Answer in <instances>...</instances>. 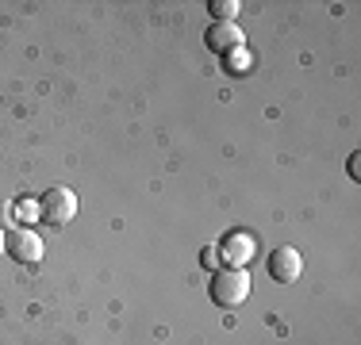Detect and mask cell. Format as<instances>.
Wrapping results in <instances>:
<instances>
[{"instance_id": "cell-1", "label": "cell", "mask_w": 361, "mask_h": 345, "mask_svg": "<svg viewBox=\"0 0 361 345\" xmlns=\"http://www.w3.org/2000/svg\"><path fill=\"white\" fill-rule=\"evenodd\" d=\"M246 296H250V272L246 269H223L212 276V303L216 307H243Z\"/></svg>"}, {"instance_id": "cell-2", "label": "cell", "mask_w": 361, "mask_h": 345, "mask_svg": "<svg viewBox=\"0 0 361 345\" xmlns=\"http://www.w3.org/2000/svg\"><path fill=\"white\" fill-rule=\"evenodd\" d=\"M39 219L50 222V227H66V222L77 219V196L70 192V188H47L39 200Z\"/></svg>"}, {"instance_id": "cell-3", "label": "cell", "mask_w": 361, "mask_h": 345, "mask_svg": "<svg viewBox=\"0 0 361 345\" xmlns=\"http://www.w3.org/2000/svg\"><path fill=\"white\" fill-rule=\"evenodd\" d=\"M4 253L20 265H39L42 261V238L27 227H16L4 234Z\"/></svg>"}, {"instance_id": "cell-4", "label": "cell", "mask_w": 361, "mask_h": 345, "mask_svg": "<svg viewBox=\"0 0 361 345\" xmlns=\"http://www.w3.org/2000/svg\"><path fill=\"white\" fill-rule=\"evenodd\" d=\"M265 272H269L277 284H296L300 272H304V257H300L292 246H277L269 253V261H265Z\"/></svg>"}, {"instance_id": "cell-5", "label": "cell", "mask_w": 361, "mask_h": 345, "mask_svg": "<svg viewBox=\"0 0 361 345\" xmlns=\"http://www.w3.org/2000/svg\"><path fill=\"white\" fill-rule=\"evenodd\" d=\"M204 39H208V46L219 50V54H235V50H243V31H238L235 23H212Z\"/></svg>"}, {"instance_id": "cell-6", "label": "cell", "mask_w": 361, "mask_h": 345, "mask_svg": "<svg viewBox=\"0 0 361 345\" xmlns=\"http://www.w3.org/2000/svg\"><path fill=\"white\" fill-rule=\"evenodd\" d=\"M223 253H227V261L235 265V269H243V265H250V257H254V238L250 234H238V230H235V234L219 246V257Z\"/></svg>"}, {"instance_id": "cell-7", "label": "cell", "mask_w": 361, "mask_h": 345, "mask_svg": "<svg viewBox=\"0 0 361 345\" xmlns=\"http://www.w3.org/2000/svg\"><path fill=\"white\" fill-rule=\"evenodd\" d=\"M212 20L216 23H235V15L243 12V4H238V0H212Z\"/></svg>"}, {"instance_id": "cell-8", "label": "cell", "mask_w": 361, "mask_h": 345, "mask_svg": "<svg viewBox=\"0 0 361 345\" xmlns=\"http://www.w3.org/2000/svg\"><path fill=\"white\" fill-rule=\"evenodd\" d=\"M16 222H20L16 203H0V227H4V230H16Z\"/></svg>"}, {"instance_id": "cell-9", "label": "cell", "mask_w": 361, "mask_h": 345, "mask_svg": "<svg viewBox=\"0 0 361 345\" xmlns=\"http://www.w3.org/2000/svg\"><path fill=\"white\" fill-rule=\"evenodd\" d=\"M200 265L216 272V265H219V246H204V249H200Z\"/></svg>"}, {"instance_id": "cell-10", "label": "cell", "mask_w": 361, "mask_h": 345, "mask_svg": "<svg viewBox=\"0 0 361 345\" xmlns=\"http://www.w3.org/2000/svg\"><path fill=\"white\" fill-rule=\"evenodd\" d=\"M246 69H250V54L235 50V58H231V73H246Z\"/></svg>"}, {"instance_id": "cell-11", "label": "cell", "mask_w": 361, "mask_h": 345, "mask_svg": "<svg viewBox=\"0 0 361 345\" xmlns=\"http://www.w3.org/2000/svg\"><path fill=\"white\" fill-rule=\"evenodd\" d=\"M357 161H361V153H350V177H361V165H357Z\"/></svg>"}, {"instance_id": "cell-12", "label": "cell", "mask_w": 361, "mask_h": 345, "mask_svg": "<svg viewBox=\"0 0 361 345\" xmlns=\"http://www.w3.org/2000/svg\"><path fill=\"white\" fill-rule=\"evenodd\" d=\"M0 249H4V238H0Z\"/></svg>"}]
</instances>
